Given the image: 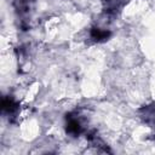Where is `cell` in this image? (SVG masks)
Returning <instances> with one entry per match:
<instances>
[{"label": "cell", "mask_w": 155, "mask_h": 155, "mask_svg": "<svg viewBox=\"0 0 155 155\" xmlns=\"http://www.w3.org/2000/svg\"><path fill=\"white\" fill-rule=\"evenodd\" d=\"M111 33L109 30H103V29H99V28H92L91 29V38L98 42H102V41H105L110 38Z\"/></svg>", "instance_id": "6da1fadb"}, {"label": "cell", "mask_w": 155, "mask_h": 155, "mask_svg": "<svg viewBox=\"0 0 155 155\" xmlns=\"http://www.w3.org/2000/svg\"><path fill=\"white\" fill-rule=\"evenodd\" d=\"M17 107H18V104L11 97H5L1 102V108L6 113H13L15 110H17Z\"/></svg>", "instance_id": "7a4b0ae2"}, {"label": "cell", "mask_w": 155, "mask_h": 155, "mask_svg": "<svg viewBox=\"0 0 155 155\" xmlns=\"http://www.w3.org/2000/svg\"><path fill=\"white\" fill-rule=\"evenodd\" d=\"M65 131L73 136H78L81 133V126L80 124L74 120V119H70L68 122H67V127H65Z\"/></svg>", "instance_id": "3957f363"}]
</instances>
